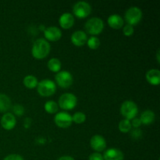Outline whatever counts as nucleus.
Wrapping results in <instances>:
<instances>
[{"instance_id":"f03ea898","label":"nucleus","mask_w":160,"mask_h":160,"mask_svg":"<svg viewBox=\"0 0 160 160\" xmlns=\"http://www.w3.org/2000/svg\"><path fill=\"white\" fill-rule=\"evenodd\" d=\"M104 28V23L102 20L98 17H92L87 20L84 24V29L88 34L92 35L99 34Z\"/></svg>"},{"instance_id":"ddd939ff","label":"nucleus","mask_w":160,"mask_h":160,"mask_svg":"<svg viewBox=\"0 0 160 160\" xmlns=\"http://www.w3.org/2000/svg\"><path fill=\"white\" fill-rule=\"evenodd\" d=\"M70 40L72 43L76 46H83L87 42V34L83 31H77L72 34Z\"/></svg>"},{"instance_id":"4468645a","label":"nucleus","mask_w":160,"mask_h":160,"mask_svg":"<svg viewBox=\"0 0 160 160\" xmlns=\"http://www.w3.org/2000/svg\"><path fill=\"white\" fill-rule=\"evenodd\" d=\"M59 23L61 28L63 29H69L72 28L74 23V17L70 12H64L59 17Z\"/></svg>"},{"instance_id":"393cba45","label":"nucleus","mask_w":160,"mask_h":160,"mask_svg":"<svg viewBox=\"0 0 160 160\" xmlns=\"http://www.w3.org/2000/svg\"><path fill=\"white\" fill-rule=\"evenodd\" d=\"M72 120L78 124L83 123L86 120L85 114L81 112H77L72 117Z\"/></svg>"},{"instance_id":"7ed1b4c3","label":"nucleus","mask_w":160,"mask_h":160,"mask_svg":"<svg viewBox=\"0 0 160 160\" xmlns=\"http://www.w3.org/2000/svg\"><path fill=\"white\" fill-rule=\"evenodd\" d=\"M138 112V108L137 105L131 100H127V101L123 102V104L121 105L120 113L123 117H125L126 120H133L134 118H135Z\"/></svg>"},{"instance_id":"c85d7f7f","label":"nucleus","mask_w":160,"mask_h":160,"mask_svg":"<svg viewBox=\"0 0 160 160\" xmlns=\"http://www.w3.org/2000/svg\"><path fill=\"white\" fill-rule=\"evenodd\" d=\"M3 160H23V158L17 154H11L6 156Z\"/></svg>"},{"instance_id":"0eeeda50","label":"nucleus","mask_w":160,"mask_h":160,"mask_svg":"<svg viewBox=\"0 0 160 160\" xmlns=\"http://www.w3.org/2000/svg\"><path fill=\"white\" fill-rule=\"evenodd\" d=\"M91 12H92V7L87 2H78L73 6V12L78 18H85L90 15Z\"/></svg>"},{"instance_id":"f3484780","label":"nucleus","mask_w":160,"mask_h":160,"mask_svg":"<svg viewBox=\"0 0 160 160\" xmlns=\"http://www.w3.org/2000/svg\"><path fill=\"white\" fill-rule=\"evenodd\" d=\"M108 24L113 29H120L123 25V20L120 16L113 14L108 18Z\"/></svg>"},{"instance_id":"9d476101","label":"nucleus","mask_w":160,"mask_h":160,"mask_svg":"<svg viewBox=\"0 0 160 160\" xmlns=\"http://www.w3.org/2000/svg\"><path fill=\"white\" fill-rule=\"evenodd\" d=\"M90 145L92 149L96 151L97 152H102L106 148V139L102 135H94L90 140Z\"/></svg>"},{"instance_id":"5701e85b","label":"nucleus","mask_w":160,"mask_h":160,"mask_svg":"<svg viewBox=\"0 0 160 160\" xmlns=\"http://www.w3.org/2000/svg\"><path fill=\"white\" fill-rule=\"evenodd\" d=\"M131 121L128 120H122L119 123V130L122 133H128L131 130Z\"/></svg>"},{"instance_id":"bb28decb","label":"nucleus","mask_w":160,"mask_h":160,"mask_svg":"<svg viewBox=\"0 0 160 160\" xmlns=\"http://www.w3.org/2000/svg\"><path fill=\"white\" fill-rule=\"evenodd\" d=\"M13 112L17 114V116H21L23 114V112H24V109L22 106L20 105H16L13 107Z\"/></svg>"},{"instance_id":"a211bd4d","label":"nucleus","mask_w":160,"mask_h":160,"mask_svg":"<svg viewBox=\"0 0 160 160\" xmlns=\"http://www.w3.org/2000/svg\"><path fill=\"white\" fill-rule=\"evenodd\" d=\"M155 113L152 110H145L141 115L140 119L141 123L145 125H150L155 120Z\"/></svg>"},{"instance_id":"412c9836","label":"nucleus","mask_w":160,"mask_h":160,"mask_svg":"<svg viewBox=\"0 0 160 160\" xmlns=\"http://www.w3.org/2000/svg\"><path fill=\"white\" fill-rule=\"evenodd\" d=\"M47 67L51 71L59 72L61 69V62L59 59L56 58H52L48 62Z\"/></svg>"},{"instance_id":"9b49d317","label":"nucleus","mask_w":160,"mask_h":160,"mask_svg":"<svg viewBox=\"0 0 160 160\" xmlns=\"http://www.w3.org/2000/svg\"><path fill=\"white\" fill-rule=\"evenodd\" d=\"M17 123L15 116L10 112L5 113L1 119V125L6 131H10L13 129Z\"/></svg>"},{"instance_id":"6e6552de","label":"nucleus","mask_w":160,"mask_h":160,"mask_svg":"<svg viewBox=\"0 0 160 160\" xmlns=\"http://www.w3.org/2000/svg\"><path fill=\"white\" fill-rule=\"evenodd\" d=\"M56 83L58 85L60 86L62 88H68L73 84V77H72L71 73L68 71H60L56 75Z\"/></svg>"},{"instance_id":"aec40b11","label":"nucleus","mask_w":160,"mask_h":160,"mask_svg":"<svg viewBox=\"0 0 160 160\" xmlns=\"http://www.w3.org/2000/svg\"><path fill=\"white\" fill-rule=\"evenodd\" d=\"M23 84L25 85V87L28 88L29 89H33L34 88L37 87L38 84V79L33 75H28V76L25 77L23 78Z\"/></svg>"},{"instance_id":"dca6fc26","label":"nucleus","mask_w":160,"mask_h":160,"mask_svg":"<svg viewBox=\"0 0 160 160\" xmlns=\"http://www.w3.org/2000/svg\"><path fill=\"white\" fill-rule=\"evenodd\" d=\"M147 81L152 85H159L160 84V71L157 69L148 70L145 75Z\"/></svg>"},{"instance_id":"1a4fd4ad","label":"nucleus","mask_w":160,"mask_h":160,"mask_svg":"<svg viewBox=\"0 0 160 160\" xmlns=\"http://www.w3.org/2000/svg\"><path fill=\"white\" fill-rule=\"evenodd\" d=\"M55 123L59 128H67L72 124V117L66 112H57L54 118Z\"/></svg>"},{"instance_id":"a878e982","label":"nucleus","mask_w":160,"mask_h":160,"mask_svg":"<svg viewBox=\"0 0 160 160\" xmlns=\"http://www.w3.org/2000/svg\"><path fill=\"white\" fill-rule=\"evenodd\" d=\"M134 27L132 25H130V24H127L123 27V32L125 36H131L133 34H134Z\"/></svg>"},{"instance_id":"cd10ccee","label":"nucleus","mask_w":160,"mask_h":160,"mask_svg":"<svg viewBox=\"0 0 160 160\" xmlns=\"http://www.w3.org/2000/svg\"><path fill=\"white\" fill-rule=\"evenodd\" d=\"M89 160H104L103 159L102 155H101L98 152H95L92 153L89 156Z\"/></svg>"},{"instance_id":"39448f33","label":"nucleus","mask_w":160,"mask_h":160,"mask_svg":"<svg viewBox=\"0 0 160 160\" xmlns=\"http://www.w3.org/2000/svg\"><path fill=\"white\" fill-rule=\"evenodd\" d=\"M78 103V98L73 94L65 93L62 94L59 98L58 106L65 110H71L74 109Z\"/></svg>"},{"instance_id":"423d86ee","label":"nucleus","mask_w":160,"mask_h":160,"mask_svg":"<svg viewBox=\"0 0 160 160\" xmlns=\"http://www.w3.org/2000/svg\"><path fill=\"white\" fill-rule=\"evenodd\" d=\"M142 9L136 6L129 8L125 12V20L127 21L128 24L132 25V26L137 25L142 20Z\"/></svg>"},{"instance_id":"20e7f679","label":"nucleus","mask_w":160,"mask_h":160,"mask_svg":"<svg viewBox=\"0 0 160 160\" xmlns=\"http://www.w3.org/2000/svg\"><path fill=\"white\" fill-rule=\"evenodd\" d=\"M38 92L41 96L48 97L52 95L56 91V86L52 80L45 79L38 84Z\"/></svg>"},{"instance_id":"f8f14e48","label":"nucleus","mask_w":160,"mask_h":160,"mask_svg":"<svg viewBox=\"0 0 160 160\" xmlns=\"http://www.w3.org/2000/svg\"><path fill=\"white\" fill-rule=\"evenodd\" d=\"M45 38L51 42H56L59 41L62 37V32L60 29L56 27H49L44 31Z\"/></svg>"},{"instance_id":"f257e3e1","label":"nucleus","mask_w":160,"mask_h":160,"mask_svg":"<svg viewBox=\"0 0 160 160\" xmlns=\"http://www.w3.org/2000/svg\"><path fill=\"white\" fill-rule=\"evenodd\" d=\"M50 50H51V47L48 41L44 38H38L34 42L31 53L35 59H42L48 56Z\"/></svg>"},{"instance_id":"7c9ffc66","label":"nucleus","mask_w":160,"mask_h":160,"mask_svg":"<svg viewBox=\"0 0 160 160\" xmlns=\"http://www.w3.org/2000/svg\"><path fill=\"white\" fill-rule=\"evenodd\" d=\"M131 136L134 138H138L142 136V131L137 128H134V130H133L132 132H131Z\"/></svg>"},{"instance_id":"4be33fe9","label":"nucleus","mask_w":160,"mask_h":160,"mask_svg":"<svg viewBox=\"0 0 160 160\" xmlns=\"http://www.w3.org/2000/svg\"><path fill=\"white\" fill-rule=\"evenodd\" d=\"M58 109H59V106L56 102L53 101H48L45 104V110L48 113L54 114L57 113Z\"/></svg>"},{"instance_id":"b1692460","label":"nucleus","mask_w":160,"mask_h":160,"mask_svg":"<svg viewBox=\"0 0 160 160\" xmlns=\"http://www.w3.org/2000/svg\"><path fill=\"white\" fill-rule=\"evenodd\" d=\"M88 46L91 48V49H96L99 47L100 45V40L95 36H92L91 38H89L87 40Z\"/></svg>"},{"instance_id":"2eb2a0df","label":"nucleus","mask_w":160,"mask_h":160,"mask_svg":"<svg viewBox=\"0 0 160 160\" xmlns=\"http://www.w3.org/2000/svg\"><path fill=\"white\" fill-rule=\"evenodd\" d=\"M104 160H123V154L120 149L112 148L106 150L104 153Z\"/></svg>"},{"instance_id":"2f4dec72","label":"nucleus","mask_w":160,"mask_h":160,"mask_svg":"<svg viewBox=\"0 0 160 160\" xmlns=\"http://www.w3.org/2000/svg\"><path fill=\"white\" fill-rule=\"evenodd\" d=\"M58 160H74L73 157H71V156H62V157L59 158Z\"/></svg>"},{"instance_id":"6ab92c4d","label":"nucleus","mask_w":160,"mask_h":160,"mask_svg":"<svg viewBox=\"0 0 160 160\" xmlns=\"http://www.w3.org/2000/svg\"><path fill=\"white\" fill-rule=\"evenodd\" d=\"M11 107L10 98L5 94H0V112L9 110Z\"/></svg>"},{"instance_id":"c756f323","label":"nucleus","mask_w":160,"mask_h":160,"mask_svg":"<svg viewBox=\"0 0 160 160\" xmlns=\"http://www.w3.org/2000/svg\"><path fill=\"white\" fill-rule=\"evenodd\" d=\"M131 127H134V128H138L139 127L142 125V123H141V120L139 118H134L132 120V121L131 122Z\"/></svg>"},{"instance_id":"473e14b6","label":"nucleus","mask_w":160,"mask_h":160,"mask_svg":"<svg viewBox=\"0 0 160 160\" xmlns=\"http://www.w3.org/2000/svg\"><path fill=\"white\" fill-rule=\"evenodd\" d=\"M156 57H157V62H158V63H159V62H160V59H159V50H158L157 55H156Z\"/></svg>"}]
</instances>
